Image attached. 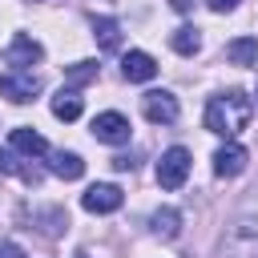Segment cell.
I'll return each instance as SVG.
<instances>
[{"label": "cell", "mask_w": 258, "mask_h": 258, "mask_svg": "<svg viewBox=\"0 0 258 258\" xmlns=\"http://www.w3.org/2000/svg\"><path fill=\"white\" fill-rule=\"evenodd\" d=\"M121 202H125V194H121V185H113V181H97V185H89V189L81 194V206H85L89 214H113V210H121Z\"/></svg>", "instance_id": "5"}, {"label": "cell", "mask_w": 258, "mask_h": 258, "mask_svg": "<svg viewBox=\"0 0 258 258\" xmlns=\"http://www.w3.org/2000/svg\"><path fill=\"white\" fill-rule=\"evenodd\" d=\"M185 177H189V149H181V145L165 149L161 161H157V185L161 189H181Z\"/></svg>", "instance_id": "3"}, {"label": "cell", "mask_w": 258, "mask_h": 258, "mask_svg": "<svg viewBox=\"0 0 258 258\" xmlns=\"http://www.w3.org/2000/svg\"><path fill=\"white\" fill-rule=\"evenodd\" d=\"M48 173L64 177V181H77L85 173V161L77 153H64V149H48Z\"/></svg>", "instance_id": "11"}, {"label": "cell", "mask_w": 258, "mask_h": 258, "mask_svg": "<svg viewBox=\"0 0 258 258\" xmlns=\"http://www.w3.org/2000/svg\"><path fill=\"white\" fill-rule=\"evenodd\" d=\"M121 73H125V81L145 85V81H153V77H157V60H153L149 52L133 48V52H125V56H121Z\"/></svg>", "instance_id": "10"}, {"label": "cell", "mask_w": 258, "mask_h": 258, "mask_svg": "<svg viewBox=\"0 0 258 258\" xmlns=\"http://www.w3.org/2000/svg\"><path fill=\"white\" fill-rule=\"evenodd\" d=\"M93 137L105 141V145H125L129 141V117L117 113V109H105L93 117Z\"/></svg>", "instance_id": "4"}, {"label": "cell", "mask_w": 258, "mask_h": 258, "mask_svg": "<svg viewBox=\"0 0 258 258\" xmlns=\"http://www.w3.org/2000/svg\"><path fill=\"white\" fill-rule=\"evenodd\" d=\"M81 109H85V101H81L77 89H56V97H52V117L56 121H77Z\"/></svg>", "instance_id": "14"}, {"label": "cell", "mask_w": 258, "mask_h": 258, "mask_svg": "<svg viewBox=\"0 0 258 258\" xmlns=\"http://www.w3.org/2000/svg\"><path fill=\"white\" fill-rule=\"evenodd\" d=\"M0 258H28V254H24L16 242H0Z\"/></svg>", "instance_id": "20"}, {"label": "cell", "mask_w": 258, "mask_h": 258, "mask_svg": "<svg viewBox=\"0 0 258 258\" xmlns=\"http://www.w3.org/2000/svg\"><path fill=\"white\" fill-rule=\"evenodd\" d=\"M8 141H12V149H16V153H28V157H44V153H48V141H44L36 129H28V125L12 129V137H8Z\"/></svg>", "instance_id": "12"}, {"label": "cell", "mask_w": 258, "mask_h": 258, "mask_svg": "<svg viewBox=\"0 0 258 258\" xmlns=\"http://www.w3.org/2000/svg\"><path fill=\"white\" fill-rule=\"evenodd\" d=\"M250 117H254V101H250L242 89L218 93V97H210V105H206V129L218 133V137H226V141H234V137L250 125Z\"/></svg>", "instance_id": "2"}, {"label": "cell", "mask_w": 258, "mask_h": 258, "mask_svg": "<svg viewBox=\"0 0 258 258\" xmlns=\"http://www.w3.org/2000/svg\"><path fill=\"white\" fill-rule=\"evenodd\" d=\"M0 173H20L24 181H36V173H32V169H24L12 153H0Z\"/></svg>", "instance_id": "19"}, {"label": "cell", "mask_w": 258, "mask_h": 258, "mask_svg": "<svg viewBox=\"0 0 258 258\" xmlns=\"http://www.w3.org/2000/svg\"><path fill=\"white\" fill-rule=\"evenodd\" d=\"M218 258H258V189H250L218 238Z\"/></svg>", "instance_id": "1"}, {"label": "cell", "mask_w": 258, "mask_h": 258, "mask_svg": "<svg viewBox=\"0 0 258 258\" xmlns=\"http://www.w3.org/2000/svg\"><path fill=\"white\" fill-rule=\"evenodd\" d=\"M4 60H8L12 69H28V64L44 60V48H40V40H32L28 32H16L12 44H8V52H4Z\"/></svg>", "instance_id": "8"}, {"label": "cell", "mask_w": 258, "mask_h": 258, "mask_svg": "<svg viewBox=\"0 0 258 258\" xmlns=\"http://www.w3.org/2000/svg\"><path fill=\"white\" fill-rule=\"evenodd\" d=\"M77 258H89V254H77Z\"/></svg>", "instance_id": "23"}, {"label": "cell", "mask_w": 258, "mask_h": 258, "mask_svg": "<svg viewBox=\"0 0 258 258\" xmlns=\"http://www.w3.org/2000/svg\"><path fill=\"white\" fill-rule=\"evenodd\" d=\"M93 36H97V44L101 48H121V24L113 20V16H93Z\"/></svg>", "instance_id": "16"}, {"label": "cell", "mask_w": 258, "mask_h": 258, "mask_svg": "<svg viewBox=\"0 0 258 258\" xmlns=\"http://www.w3.org/2000/svg\"><path fill=\"white\" fill-rule=\"evenodd\" d=\"M141 113H145L153 125H173L181 109H177V97H173V93L153 89V93H145V97H141Z\"/></svg>", "instance_id": "7"}, {"label": "cell", "mask_w": 258, "mask_h": 258, "mask_svg": "<svg viewBox=\"0 0 258 258\" xmlns=\"http://www.w3.org/2000/svg\"><path fill=\"white\" fill-rule=\"evenodd\" d=\"M169 44H173V52H181V56H194V52L202 48V36H198V28H177V32L169 36Z\"/></svg>", "instance_id": "18"}, {"label": "cell", "mask_w": 258, "mask_h": 258, "mask_svg": "<svg viewBox=\"0 0 258 258\" xmlns=\"http://www.w3.org/2000/svg\"><path fill=\"white\" fill-rule=\"evenodd\" d=\"M206 4H210L214 12H234V8H238V0H206Z\"/></svg>", "instance_id": "21"}, {"label": "cell", "mask_w": 258, "mask_h": 258, "mask_svg": "<svg viewBox=\"0 0 258 258\" xmlns=\"http://www.w3.org/2000/svg\"><path fill=\"white\" fill-rule=\"evenodd\" d=\"M97 73H101V64H97V60H77V64H69V69H64V81H69V89H77V85L97 81Z\"/></svg>", "instance_id": "17"}, {"label": "cell", "mask_w": 258, "mask_h": 258, "mask_svg": "<svg viewBox=\"0 0 258 258\" xmlns=\"http://www.w3.org/2000/svg\"><path fill=\"white\" fill-rule=\"evenodd\" d=\"M246 161H250V153H246L238 141H226V145L214 153V173H218V177H238V173L246 169Z\"/></svg>", "instance_id": "9"}, {"label": "cell", "mask_w": 258, "mask_h": 258, "mask_svg": "<svg viewBox=\"0 0 258 258\" xmlns=\"http://www.w3.org/2000/svg\"><path fill=\"white\" fill-rule=\"evenodd\" d=\"M226 60H230V64H242V69L258 64V36H238V40H230V44H226Z\"/></svg>", "instance_id": "13"}, {"label": "cell", "mask_w": 258, "mask_h": 258, "mask_svg": "<svg viewBox=\"0 0 258 258\" xmlns=\"http://www.w3.org/2000/svg\"><path fill=\"white\" fill-rule=\"evenodd\" d=\"M169 4H173V12H189L194 8V0H169Z\"/></svg>", "instance_id": "22"}, {"label": "cell", "mask_w": 258, "mask_h": 258, "mask_svg": "<svg viewBox=\"0 0 258 258\" xmlns=\"http://www.w3.org/2000/svg\"><path fill=\"white\" fill-rule=\"evenodd\" d=\"M149 226H153V234L157 238H177L181 234V214L173 210V206H161V210H153V218H149Z\"/></svg>", "instance_id": "15"}, {"label": "cell", "mask_w": 258, "mask_h": 258, "mask_svg": "<svg viewBox=\"0 0 258 258\" xmlns=\"http://www.w3.org/2000/svg\"><path fill=\"white\" fill-rule=\"evenodd\" d=\"M36 93H40V77H36V73L12 69V73H4V77H0V97H8V101H16V105L32 101Z\"/></svg>", "instance_id": "6"}]
</instances>
